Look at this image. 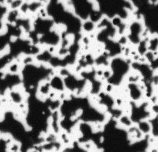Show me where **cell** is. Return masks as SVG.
<instances>
[{
  "label": "cell",
  "mask_w": 158,
  "mask_h": 152,
  "mask_svg": "<svg viewBox=\"0 0 158 152\" xmlns=\"http://www.w3.org/2000/svg\"><path fill=\"white\" fill-rule=\"evenodd\" d=\"M138 129L139 131H140L142 133L148 134L152 132V126L151 125V123H149V122H148V121H146V120L139 121Z\"/></svg>",
  "instance_id": "1"
},
{
  "label": "cell",
  "mask_w": 158,
  "mask_h": 152,
  "mask_svg": "<svg viewBox=\"0 0 158 152\" xmlns=\"http://www.w3.org/2000/svg\"><path fill=\"white\" fill-rule=\"evenodd\" d=\"M152 111L158 114V104H154L152 106Z\"/></svg>",
  "instance_id": "2"
}]
</instances>
